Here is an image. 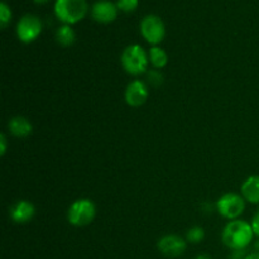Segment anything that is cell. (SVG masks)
I'll return each instance as SVG.
<instances>
[{
  "label": "cell",
  "mask_w": 259,
  "mask_h": 259,
  "mask_svg": "<svg viewBox=\"0 0 259 259\" xmlns=\"http://www.w3.org/2000/svg\"><path fill=\"white\" fill-rule=\"evenodd\" d=\"M35 3H37V4H45V3H47L48 0H34Z\"/></svg>",
  "instance_id": "cell-24"
},
{
  "label": "cell",
  "mask_w": 259,
  "mask_h": 259,
  "mask_svg": "<svg viewBox=\"0 0 259 259\" xmlns=\"http://www.w3.org/2000/svg\"><path fill=\"white\" fill-rule=\"evenodd\" d=\"M195 259H211V258H210L209 255H206V254H199Z\"/></svg>",
  "instance_id": "cell-23"
},
{
  "label": "cell",
  "mask_w": 259,
  "mask_h": 259,
  "mask_svg": "<svg viewBox=\"0 0 259 259\" xmlns=\"http://www.w3.org/2000/svg\"><path fill=\"white\" fill-rule=\"evenodd\" d=\"M240 192L249 204L259 205V175H252L242 184Z\"/></svg>",
  "instance_id": "cell-12"
},
{
  "label": "cell",
  "mask_w": 259,
  "mask_h": 259,
  "mask_svg": "<svg viewBox=\"0 0 259 259\" xmlns=\"http://www.w3.org/2000/svg\"><path fill=\"white\" fill-rule=\"evenodd\" d=\"M244 259H259V252H254V253H250V254H247Z\"/></svg>",
  "instance_id": "cell-22"
},
{
  "label": "cell",
  "mask_w": 259,
  "mask_h": 259,
  "mask_svg": "<svg viewBox=\"0 0 259 259\" xmlns=\"http://www.w3.org/2000/svg\"><path fill=\"white\" fill-rule=\"evenodd\" d=\"M56 42L62 47H70L75 43L76 33L73 28L68 24H62L57 28L55 33Z\"/></svg>",
  "instance_id": "cell-15"
},
{
  "label": "cell",
  "mask_w": 259,
  "mask_h": 259,
  "mask_svg": "<svg viewBox=\"0 0 259 259\" xmlns=\"http://www.w3.org/2000/svg\"><path fill=\"white\" fill-rule=\"evenodd\" d=\"M9 215L12 220L17 224H25L29 223L35 215L34 205L27 200H19L12 205L9 210Z\"/></svg>",
  "instance_id": "cell-11"
},
{
  "label": "cell",
  "mask_w": 259,
  "mask_h": 259,
  "mask_svg": "<svg viewBox=\"0 0 259 259\" xmlns=\"http://www.w3.org/2000/svg\"><path fill=\"white\" fill-rule=\"evenodd\" d=\"M8 149V141L4 133L0 134V156H4Z\"/></svg>",
  "instance_id": "cell-21"
},
{
  "label": "cell",
  "mask_w": 259,
  "mask_h": 259,
  "mask_svg": "<svg viewBox=\"0 0 259 259\" xmlns=\"http://www.w3.org/2000/svg\"><path fill=\"white\" fill-rule=\"evenodd\" d=\"M141 34L149 45L158 46L166 37V25L161 17L156 14H147L141 20Z\"/></svg>",
  "instance_id": "cell-6"
},
{
  "label": "cell",
  "mask_w": 259,
  "mask_h": 259,
  "mask_svg": "<svg viewBox=\"0 0 259 259\" xmlns=\"http://www.w3.org/2000/svg\"><path fill=\"white\" fill-rule=\"evenodd\" d=\"M186 240L176 234L164 235L157 243L159 252L168 258H177L182 255L186 250Z\"/></svg>",
  "instance_id": "cell-9"
},
{
  "label": "cell",
  "mask_w": 259,
  "mask_h": 259,
  "mask_svg": "<svg viewBox=\"0 0 259 259\" xmlns=\"http://www.w3.org/2000/svg\"><path fill=\"white\" fill-rule=\"evenodd\" d=\"M147 80L154 88H158L163 83V75L158 70H149L147 71Z\"/></svg>",
  "instance_id": "cell-18"
},
{
  "label": "cell",
  "mask_w": 259,
  "mask_h": 259,
  "mask_svg": "<svg viewBox=\"0 0 259 259\" xmlns=\"http://www.w3.org/2000/svg\"><path fill=\"white\" fill-rule=\"evenodd\" d=\"M95 215V204L90 199H78L68 207L67 220L73 227H86L94 222Z\"/></svg>",
  "instance_id": "cell-4"
},
{
  "label": "cell",
  "mask_w": 259,
  "mask_h": 259,
  "mask_svg": "<svg viewBox=\"0 0 259 259\" xmlns=\"http://www.w3.org/2000/svg\"><path fill=\"white\" fill-rule=\"evenodd\" d=\"M8 129L17 138H25L33 132V125L24 116H14L8 123Z\"/></svg>",
  "instance_id": "cell-13"
},
{
  "label": "cell",
  "mask_w": 259,
  "mask_h": 259,
  "mask_svg": "<svg viewBox=\"0 0 259 259\" xmlns=\"http://www.w3.org/2000/svg\"><path fill=\"white\" fill-rule=\"evenodd\" d=\"M118 5L111 0H96L91 5V17L95 22L101 24H108L114 22L118 17Z\"/></svg>",
  "instance_id": "cell-8"
},
{
  "label": "cell",
  "mask_w": 259,
  "mask_h": 259,
  "mask_svg": "<svg viewBox=\"0 0 259 259\" xmlns=\"http://www.w3.org/2000/svg\"><path fill=\"white\" fill-rule=\"evenodd\" d=\"M245 200L242 195L235 192H227L217 201V211L220 217L228 220L239 219L245 210Z\"/></svg>",
  "instance_id": "cell-5"
},
{
  "label": "cell",
  "mask_w": 259,
  "mask_h": 259,
  "mask_svg": "<svg viewBox=\"0 0 259 259\" xmlns=\"http://www.w3.org/2000/svg\"><path fill=\"white\" fill-rule=\"evenodd\" d=\"M253 228V232H254L255 237H259V210L254 214V217L252 218V222H250Z\"/></svg>",
  "instance_id": "cell-20"
},
{
  "label": "cell",
  "mask_w": 259,
  "mask_h": 259,
  "mask_svg": "<svg viewBox=\"0 0 259 259\" xmlns=\"http://www.w3.org/2000/svg\"><path fill=\"white\" fill-rule=\"evenodd\" d=\"M148 96V86L146 85V82L141 80H134L129 82L125 89V94H124L126 104L132 106V108H139L143 104H146Z\"/></svg>",
  "instance_id": "cell-10"
},
{
  "label": "cell",
  "mask_w": 259,
  "mask_h": 259,
  "mask_svg": "<svg viewBox=\"0 0 259 259\" xmlns=\"http://www.w3.org/2000/svg\"><path fill=\"white\" fill-rule=\"evenodd\" d=\"M252 224L245 220H230L222 232L223 244L230 250H245L254 238Z\"/></svg>",
  "instance_id": "cell-1"
},
{
  "label": "cell",
  "mask_w": 259,
  "mask_h": 259,
  "mask_svg": "<svg viewBox=\"0 0 259 259\" xmlns=\"http://www.w3.org/2000/svg\"><path fill=\"white\" fill-rule=\"evenodd\" d=\"M149 65L153 66L154 70H162L168 63V55L159 46H152L148 51Z\"/></svg>",
  "instance_id": "cell-14"
},
{
  "label": "cell",
  "mask_w": 259,
  "mask_h": 259,
  "mask_svg": "<svg viewBox=\"0 0 259 259\" xmlns=\"http://www.w3.org/2000/svg\"><path fill=\"white\" fill-rule=\"evenodd\" d=\"M53 12L56 18L63 24L72 25L86 17L89 4L86 0H56Z\"/></svg>",
  "instance_id": "cell-2"
},
{
  "label": "cell",
  "mask_w": 259,
  "mask_h": 259,
  "mask_svg": "<svg viewBox=\"0 0 259 259\" xmlns=\"http://www.w3.org/2000/svg\"><path fill=\"white\" fill-rule=\"evenodd\" d=\"M116 5H118V9L121 10V12L131 13L138 8L139 0H118Z\"/></svg>",
  "instance_id": "cell-19"
},
{
  "label": "cell",
  "mask_w": 259,
  "mask_h": 259,
  "mask_svg": "<svg viewBox=\"0 0 259 259\" xmlns=\"http://www.w3.org/2000/svg\"><path fill=\"white\" fill-rule=\"evenodd\" d=\"M43 29L42 20L34 14H24L17 23L15 33L20 42L32 43L40 35Z\"/></svg>",
  "instance_id": "cell-7"
},
{
  "label": "cell",
  "mask_w": 259,
  "mask_h": 259,
  "mask_svg": "<svg viewBox=\"0 0 259 259\" xmlns=\"http://www.w3.org/2000/svg\"><path fill=\"white\" fill-rule=\"evenodd\" d=\"M205 238V230L201 227H192L187 230L186 233V240L192 244H199L204 240Z\"/></svg>",
  "instance_id": "cell-16"
},
{
  "label": "cell",
  "mask_w": 259,
  "mask_h": 259,
  "mask_svg": "<svg viewBox=\"0 0 259 259\" xmlns=\"http://www.w3.org/2000/svg\"><path fill=\"white\" fill-rule=\"evenodd\" d=\"M12 20V9L5 2L0 3V27L4 29Z\"/></svg>",
  "instance_id": "cell-17"
},
{
  "label": "cell",
  "mask_w": 259,
  "mask_h": 259,
  "mask_svg": "<svg viewBox=\"0 0 259 259\" xmlns=\"http://www.w3.org/2000/svg\"><path fill=\"white\" fill-rule=\"evenodd\" d=\"M121 66L126 73L132 76H139L146 73L149 66L148 53L141 45H129L121 53Z\"/></svg>",
  "instance_id": "cell-3"
}]
</instances>
